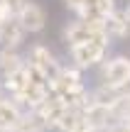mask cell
Returning a JSON list of instances; mask_svg holds the SVG:
<instances>
[{
    "mask_svg": "<svg viewBox=\"0 0 130 132\" xmlns=\"http://www.w3.org/2000/svg\"><path fill=\"white\" fill-rule=\"evenodd\" d=\"M71 12H76L79 20H86L91 24L106 22V17L116 10V0H62Z\"/></svg>",
    "mask_w": 130,
    "mask_h": 132,
    "instance_id": "6da1fadb",
    "label": "cell"
},
{
    "mask_svg": "<svg viewBox=\"0 0 130 132\" xmlns=\"http://www.w3.org/2000/svg\"><path fill=\"white\" fill-rule=\"evenodd\" d=\"M62 37H64V42H66V47L83 44V42H103V44H111V39H108L106 29H103L101 24H91V22L79 20V17L64 27Z\"/></svg>",
    "mask_w": 130,
    "mask_h": 132,
    "instance_id": "7a4b0ae2",
    "label": "cell"
},
{
    "mask_svg": "<svg viewBox=\"0 0 130 132\" xmlns=\"http://www.w3.org/2000/svg\"><path fill=\"white\" fill-rule=\"evenodd\" d=\"M106 54H108V44H103V42H83V44L69 47V56H71L74 66L81 71L91 69V66H98L106 59Z\"/></svg>",
    "mask_w": 130,
    "mask_h": 132,
    "instance_id": "3957f363",
    "label": "cell"
},
{
    "mask_svg": "<svg viewBox=\"0 0 130 132\" xmlns=\"http://www.w3.org/2000/svg\"><path fill=\"white\" fill-rule=\"evenodd\" d=\"M128 81H130V56L116 54V56L101 61V83L113 86V88H120Z\"/></svg>",
    "mask_w": 130,
    "mask_h": 132,
    "instance_id": "277c9868",
    "label": "cell"
},
{
    "mask_svg": "<svg viewBox=\"0 0 130 132\" xmlns=\"http://www.w3.org/2000/svg\"><path fill=\"white\" fill-rule=\"evenodd\" d=\"M25 61L39 66V69L44 71V76H47L49 83H52V81L59 76V71H62V64L57 61V56H54V54L49 52V47H44V44H32L29 52H27V56H25Z\"/></svg>",
    "mask_w": 130,
    "mask_h": 132,
    "instance_id": "5b68a950",
    "label": "cell"
},
{
    "mask_svg": "<svg viewBox=\"0 0 130 132\" xmlns=\"http://www.w3.org/2000/svg\"><path fill=\"white\" fill-rule=\"evenodd\" d=\"M15 17L20 20V24L25 27L27 34H39L47 27V10H44L42 5H37V3H27V0H25Z\"/></svg>",
    "mask_w": 130,
    "mask_h": 132,
    "instance_id": "8992f818",
    "label": "cell"
},
{
    "mask_svg": "<svg viewBox=\"0 0 130 132\" xmlns=\"http://www.w3.org/2000/svg\"><path fill=\"white\" fill-rule=\"evenodd\" d=\"M81 115H83V120H86L91 127H98V130H106L111 122H116V120H118L111 105L96 103V100H91V98L81 105Z\"/></svg>",
    "mask_w": 130,
    "mask_h": 132,
    "instance_id": "52a82bcc",
    "label": "cell"
},
{
    "mask_svg": "<svg viewBox=\"0 0 130 132\" xmlns=\"http://www.w3.org/2000/svg\"><path fill=\"white\" fill-rule=\"evenodd\" d=\"M49 93H52V90H49L47 83H29V81H27V83L22 86V90L15 93L12 98L20 103V108H22V110H29V108H37L42 100H47Z\"/></svg>",
    "mask_w": 130,
    "mask_h": 132,
    "instance_id": "ba28073f",
    "label": "cell"
},
{
    "mask_svg": "<svg viewBox=\"0 0 130 132\" xmlns=\"http://www.w3.org/2000/svg\"><path fill=\"white\" fill-rule=\"evenodd\" d=\"M25 37H27V32H25V27L20 24L17 17H10L5 22H0V47L17 49L25 42Z\"/></svg>",
    "mask_w": 130,
    "mask_h": 132,
    "instance_id": "9c48e42d",
    "label": "cell"
},
{
    "mask_svg": "<svg viewBox=\"0 0 130 132\" xmlns=\"http://www.w3.org/2000/svg\"><path fill=\"white\" fill-rule=\"evenodd\" d=\"M37 110H39V115L44 118V122L49 125V130H54V127H57V122H59V118L66 113V105H64L54 93H49V98L42 100V103L37 105Z\"/></svg>",
    "mask_w": 130,
    "mask_h": 132,
    "instance_id": "30bf717a",
    "label": "cell"
},
{
    "mask_svg": "<svg viewBox=\"0 0 130 132\" xmlns=\"http://www.w3.org/2000/svg\"><path fill=\"white\" fill-rule=\"evenodd\" d=\"M15 127L22 130V132H47L49 125L44 122V118L39 115L37 108H29V110H22V115H20Z\"/></svg>",
    "mask_w": 130,
    "mask_h": 132,
    "instance_id": "8fae6325",
    "label": "cell"
},
{
    "mask_svg": "<svg viewBox=\"0 0 130 132\" xmlns=\"http://www.w3.org/2000/svg\"><path fill=\"white\" fill-rule=\"evenodd\" d=\"M22 115V108L20 103L10 95V98H3L0 95V127H15Z\"/></svg>",
    "mask_w": 130,
    "mask_h": 132,
    "instance_id": "7c38bea8",
    "label": "cell"
},
{
    "mask_svg": "<svg viewBox=\"0 0 130 132\" xmlns=\"http://www.w3.org/2000/svg\"><path fill=\"white\" fill-rule=\"evenodd\" d=\"M103 29H106L108 39H125L128 37V24H125V17H123V10H113L111 15L106 17L103 22Z\"/></svg>",
    "mask_w": 130,
    "mask_h": 132,
    "instance_id": "4fadbf2b",
    "label": "cell"
},
{
    "mask_svg": "<svg viewBox=\"0 0 130 132\" xmlns=\"http://www.w3.org/2000/svg\"><path fill=\"white\" fill-rule=\"evenodd\" d=\"M25 64V56L17 52V49H7V47H0V73H10V71L20 69Z\"/></svg>",
    "mask_w": 130,
    "mask_h": 132,
    "instance_id": "5bb4252c",
    "label": "cell"
},
{
    "mask_svg": "<svg viewBox=\"0 0 130 132\" xmlns=\"http://www.w3.org/2000/svg\"><path fill=\"white\" fill-rule=\"evenodd\" d=\"M25 83H27V73H25V64L20 66V69H15V71H10V73H5V76H3V90H7L10 95L20 93Z\"/></svg>",
    "mask_w": 130,
    "mask_h": 132,
    "instance_id": "9a60e30c",
    "label": "cell"
},
{
    "mask_svg": "<svg viewBox=\"0 0 130 132\" xmlns=\"http://www.w3.org/2000/svg\"><path fill=\"white\" fill-rule=\"evenodd\" d=\"M79 122H81V110L66 108V113L59 118V122H57L54 130H59V132H74V130L79 127Z\"/></svg>",
    "mask_w": 130,
    "mask_h": 132,
    "instance_id": "2e32d148",
    "label": "cell"
},
{
    "mask_svg": "<svg viewBox=\"0 0 130 132\" xmlns=\"http://www.w3.org/2000/svg\"><path fill=\"white\" fill-rule=\"evenodd\" d=\"M25 73H27V81H29V83H47V86H49L47 76H44V71L39 69V66H34V64H29V61H25Z\"/></svg>",
    "mask_w": 130,
    "mask_h": 132,
    "instance_id": "e0dca14e",
    "label": "cell"
},
{
    "mask_svg": "<svg viewBox=\"0 0 130 132\" xmlns=\"http://www.w3.org/2000/svg\"><path fill=\"white\" fill-rule=\"evenodd\" d=\"M10 17H15L12 7H10L5 0H0V22H5V20H10Z\"/></svg>",
    "mask_w": 130,
    "mask_h": 132,
    "instance_id": "ac0fdd59",
    "label": "cell"
},
{
    "mask_svg": "<svg viewBox=\"0 0 130 132\" xmlns=\"http://www.w3.org/2000/svg\"><path fill=\"white\" fill-rule=\"evenodd\" d=\"M123 17H125V24H128V34H130V3L125 5V10H123Z\"/></svg>",
    "mask_w": 130,
    "mask_h": 132,
    "instance_id": "d6986e66",
    "label": "cell"
},
{
    "mask_svg": "<svg viewBox=\"0 0 130 132\" xmlns=\"http://www.w3.org/2000/svg\"><path fill=\"white\" fill-rule=\"evenodd\" d=\"M86 132H103V130H98V127H88Z\"/></svg>",
    "mask_w": 130,
    "mask_h": 132,
    "instance_id": "ffe728a7",
    "label": "cell"
},
{
    "mask_svg": "<svg viewBox=\"0 0 130 132\" xmlns=\"http://www.w3.org/2000/svg\"><path fill=\"white\" fill-rule=\"evenodd\" d=\"M0 132H12V127H0Z\"/></svg>",
    "mask_w": 130,
    "mask_h": 132,
    "instance_id": "44dd1931",
    "label": "cell"
},
{
    "mask_svg": "<svg viewBox=\"0 0 130 132\" xmlns=\"http://www.w3.org/2000/svg\"><path fill=\"white\" fill-rule=\"evenodd\" d=\"M0 95H3V81H0Z\"/></svg>",
    "mask_w": 130,
    "mask_h": 132,
    "instance_id": "7402d4cb",
    "label": "cell"
},
{
    "mask_svg": "<svg viewBox=\"0 0 130 132\" xmlns=\"http://www.w3.org/2000/svg\"><path fill=\"white\" fill-rule=\"evenodd\" d=\"M12 132H22V130H17V127H12Z\"/></svg>",
    "mask_w": 130,
    "mask_h": 132,
    "instance_id": "603a6c76",
    "label": "cell"
}]
</instances>
